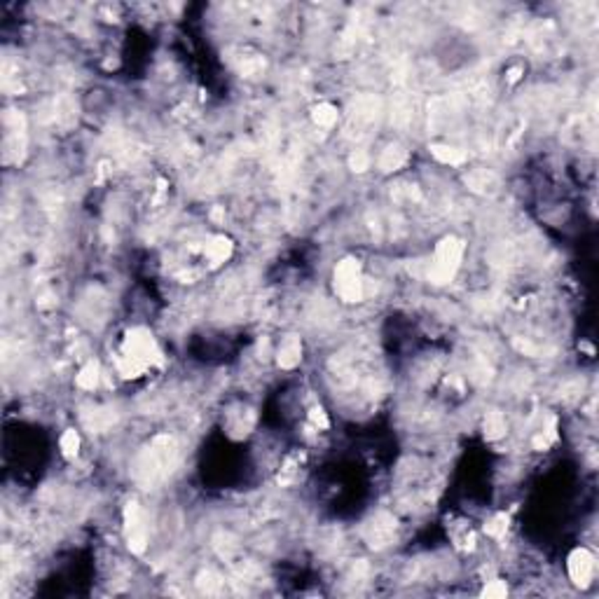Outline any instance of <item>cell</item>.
Wrapping results in <instances>:
<instances>
[{
    "label": "cell",
    "instance_id": "6da1fadb",
    "mask_svg": "<svg viewBox=\"0 0 599 599\" xmlns=\"http://www.w3.org/2000/svg\"><path fill=\"white\" fill-rule=\"evenodd\" d=\"M159 358H162V351H159L153 333L146 328H131L122 342L117 370L124 377H139L148 368H153Z\"/></svg>",
    "mask_w": 599,
    "mask_h": 599
},
{
    "label": "cell",
    "instance_id": "7a4b0ae2",
    "mask_svg": "<svg viewBox=\"0 0 599 599\" xmlns=\"http://www.w3.org/2000/svg\"><path fill=\"white\" fill-rule=\"evenodd\" d=\"M333 286H335V295H340L342 302L363 300L366 281H363V272L356 260H342V263H337L333 272Z\"/></svg>",
    "mask_w": 599,
    "mask_h": 599
},
{
    "label": "cell",
    "instance_id": "3957f363",
    "mask_svg": "<svg viewBox=\"0 0 599 599\" xmlns=\"http://www.w3.org/2000/svg\"><path fill=\"white\" fill-rule=\"evenodd\" d=\"M459 263H461V241H457L454 237H447L436 246L428 276L436 283H447L457 274Z\"/></svg>",
    "mask_w": 599,
    "mask_h": 599
},
{
    "label": "cell",
    "instance_id": "277c9868",
    "mask_svg": "<svg viewBox=\"0 0 599 599\" xmlns=\"http://www.w3.org/2000/svg\"><path fill=\"white\" fill-rule=\"evenodd\" d=\"M567 571H569V578L573 585H578V588L590 585L595 578V571H597L595 555L583 545L576 548V550H571V555L567 558Z\"/></svg>",
    "mask_w": 599,
    "mask_h": 599
},
{
    "label": "cell",
    "instance_id": "5b68a950",
    "mask_svg": "<svg viewBox=\"0 0 599 599\" xmlns=\"http://www.w3.org/2000/svg\"><path fill=\"white\" fill-rule=\"evenodd\" d=\"M204 256L211 265H223L232 256V241L227 237H211L204 246Z\"/></svg>",
    "mask_w": 599,
    "mask_h": 599
},
{
    "label": "cell",
    "instance_id": "8992f818",
    "mask_svg": "<svg viewBox=\"0 0 599 599\" xmlns=\"http://www.w3.org/2000/svg\"><path fill=\"white\" fill-rule=\"evenodd\" d=\"M59 447H61V454L66 459H75L80 450V436L73 431V428H66L64 436L59 438Z\"/></svg>",
    "mask_w": 599,
    "mask_h": 599
},
{
    "label": "cell",
    "instance_id": "52a82bcc",
    "mask_svg": "<svg viewBox=\"0 0 599 599\" xmlns=\"http://www.w3.org/2000/svg\"><path fill=\"white\" fill-rule=\"evenodd\" d=\"M96 384H99V366L96 363H87L78 375V386L84 391H94Z\"/></svg>",
    "mask_w": 599,
    "mask_h": 599
},
{
    "label": "cell",
    "instance_id": "ba28073f",
    "mask_svg": "<svg viewBox=\"0 0 599 599\" xmlns=\"http://www.w3.org/2000/svg\"><path fill=\"white\" fill-rule=\"evenodd\" d=\"M335 117H337V115H335V108H333V106L323 104V106L316 108V122H318V124H333Z\"/></svg>",
    "mask_w": 599,
    "mask_h": 599
},
{
    "label": "cell",
    "instance_id": "9c48e42d",
    "mask_svg": "<svg viewBox=\"0 0 599 599\" xmlns=\"http://www.w3.org/2000/svg\"><path fill=\"white\" fill-rule=\"evenodd\" d=\"M508 590H505V583H501V580H492V585H487L483 590V595L485 597H503Z\"/></svg>",
    "mask_w": 599,
    "mask_h": 599
}]
</instances>
